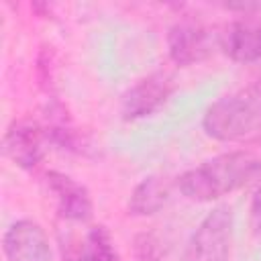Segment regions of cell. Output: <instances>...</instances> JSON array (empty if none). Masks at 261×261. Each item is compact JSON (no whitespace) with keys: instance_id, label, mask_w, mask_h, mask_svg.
I'll return each mask as SVG.
<instances>
[{"instance_id":"4fadbf2b","label":"cell","mask_w":261,"mask_h":261,"mask_svg":"<svg viewBox=\"0 0 261 261\" xmlns=\"http://www.w3.org/2000/svg\"><path fill=\"white\" fill-rule=\"evenodd\" d=\"M133 253L137 261H161L167 253V245L161 234L153 230L139 232L133 241Z\"/></svg>"},{"instance_id":"5b68a950","label":"cell","mask_w":261,"mask_h":261,"mask_svg":"<svg viewBox=\"0 0 261 261\" xmlns=\"http://www.w3.org/2000/svg\"><path fill=\"white\" fill-rule=\"evenodd\" d=\"M167 55L177 67H190L208 59L218 47V35L200 22L179 20L167 31Z\"/></svg>"},{"instance_id":"7a4b0ae2","label":"cell","mask_w":261,"mask_h":261,"mask_svg":"<svg viewBox=\"0 0 261 261\" xmlns=\"http://www.w3.org/2000/svg\"><path fill=\"white\" fill-rule=\"evenodd\" d=\"M202 128L220 143L261 141V84L214 100L204 110Z\"/></svg>"},{"instance_id":"7c38bea8","label":"cell","mask_w":261,"mask_h":261,"mask_svg":"<svg viewBox=\"0 0 261 261\" xmlns=\"http://www.w3.org/2000/svg\"><path fill=\"white\" fill-rule=\"evenodd\" d=\"M45 133L49 137V143L65 149V151H82V137L80 133L73 128L71 120L65 116V110L55 104L49 108L47 112V122L43 124Z\"/></svg>"},{"instance_id":"6da1fadb","label":"cell","mask_w":261,"mask_h":261,"mask_svg":"<svg viewBox=\"0 0 261 261\" xmlns=\"http://www.w3.org/2000/svg\"><path fill=\"white\" fill-rule=\"evenodd\" d=\"M261 184V153L226 151L184 171L175 186L190 202H214L247 186Z\"/></svg>"},{"instance_id":"8fae6325","label":"cell","mask_w":261,"mask_h":261,"mask_svg":"<svg viewBox=\"0 0 261 261\" xmlns=\"http://www.w3.org/2000/svg\"><path fill=\"white\" fill-rule=\"evenodd\" d=\"M171 190L169 181L161 175H147L143 177L130 192L126 210L130 216H153L161 212L169 202Z\"/></svg>"},{"instance_id":"277c9868","label":"cell","mask_w":261,"mask_h":261,"mask_svg":"<svg viewBox=\"0 0 261 261\" xmlns=\"http://www.w3.org/2000/svg\"><path fill=\"white\" fill-rule=\"evenodd\" d=\"M49 137L45 126L33 118H18L10 122L2 137V151L4 155L20 169H35L47 153Z\"/></svg>"},{"instance_id":"5bb4252c","label":"cell","mask_w":261,"mask_h":261,"mask_svg":"<svg viewBox=\"0 0 261 261\" xmlns=\"http://www.w3.org/2000/svg\"><path fill=\"white\" fill-rule=\"evenodd\" d=\"M249 222L253 228V234L257 239H261V184L257 186L253 198H251V206H249Z\"/></svg>"},{"instance_id":"52a82bcc","label":"cell","mask_w":261,"mask_h":261,"mask_svg":"<svg viewBox=\"0 0 261 261\" xmlns=\"http://www.w3.org/2000/svg\"><path fill=\"white\" fill-rule=\"evenodd\" d=\"M2 251L6 261H53L45 228L31 218H20L4 230Z\"/></svg>"},{"instance_id":"ba28073f","label":"cell","mask_w":261,"mask_h":261,"mask_svg":"<svg viewBox=\"0 0 261 261\" xmlns=\"http://www.w3.org/2000/svg\"><path fill=\"white\" fill-rule=\"evenodd\" d=\"M45 186L55 202L57 214L67 222H88L94 214V202L84 184L63 171H47Z\"/></svg>"},{"instance_id":"3957f363","label":"cell","mask_w":261,"mask_h":261,"mask_svg":"<svg viewBox=\"0 0 261 261\" xmlns=\"http://www.w3.org/2000/svg\"><path fill=\"white\" fill-rule=\"evenodd\" d=\"M234 214L228 206L212 208L190 234L181 261H228Z\"/></svg>"},{"instance_id":"30bf717a","label":"cell","mask_w":261,"mask_h":261,"mask_svg":"<svg viewBox=\"0 0 261 261\" xmlns=\"http://www.w3.org/2000/svg\"><path fill=\"white\" fill-rule=\"evenodd\" d=\"M63 261H122L112 232L104 224H94L82 239H61Z\"/></svg>"},{"instance_id":"9c48e42d","label":"cell","mask_w":261,"mask_h":261,"mask_svg":"<svg viewBox=\"0 0 261 261\" xmlns=\"http://www.w3.org/2000/svg\"><path fill=\"white\" fill-rule=\"evenodd\" d=\"M218 49L243 65L261 63V22L232 20L218 33Z\"/></svg>"},{"instance_id":"8992f818","label":"cell","mask_w":261,"mask_h":261,"mask_svg":"<svg viewBox=\"0 0 261 261\" xmlns=\"http://www.w3.org/2000/svg\"><path fill=\"white\" fill-rule=\"evenodd\" d=\"M173 77L167 71H153L130 86L120 100V114L124 120H141L155 114L167 104L173 94Z\"/></svg>"}]
</instances>
